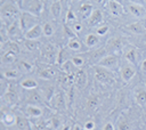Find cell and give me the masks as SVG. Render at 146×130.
<instances>
[{
  "instance_id": "6da1fadb",
  "label": "cell",
  "mask_w": 146,
  "mask_h": 130,
  "mask_svg": "<svg viewBox=\"0 0 146 130\" xmlns=\"http://www.w3.org/2000/svg\"><path fill=\"white\" fill-rule=\"evenodd\" d=\"M43 7H44V3L41 0H24L21 9L23 11L33 14V15L39 17L42 14Z\"/></svg>"
},
{
  "instance_id": "7a4b0ae2",
  "label": "cell",
  "mask_w": 146,
  "mask_h": 130,
  "mask_svg": "<svg viewBox=\"0 0 146 130\" xmlns=\"http://www.w3.org/2000/svg\"><path fill=\"white\" fill-rule=\"evenodd\" d=\"M19 7L16 6L15 3L13 2H9V3H5L1 6V18L5 21V19H10L11 22L18 19L17 17H19Z\"/></svg>"
},
{
  "instance_id": "3957f363",
  "label": "cell",
  "mask_w": 146,
  "mask_h": 130,
  "mask_svg": "<svg viewBox=\"0 0 146 130\" xmlns=\"http://www.w3.org/2000/svg\"><path fill=\"white\" fill-rule=\"evenodd\" d=\"M18 18H19L21 29H22V31L24 33H26L32 27L38 25V16H35L33 14H30V13H26V11H22Z\"/></svg>"
},
{
  "instance_id": "277c9868",
  "label": "cell",
  "mask_w": 146,
  "mask_h": 130,
  "mask_svg": "<svg viewBox=\"0 0 146 130\" xmlns=\"http://www.w3.org/2000/svg\"><path fill=\"white\" fill-rule=\"evenodd\" d=\"M94 70H95V78H96V80L98 82L104 83V84H108V83H113L114 82L112 73L106 67L97 65V66L94 67Z\"/></svg>"
},
{
  "instance_id": "5b68a950",
  "label": "cell",
  "mask_w": 146,
  "mask_h": 130,
  "mask_svg": "<svg viewBox=\"0 0 146 130\" xmlns=\"http://www.w3.org/2000/svg\"><path fill=\"white\" fill-rule=\"evenodd\" d=\"M124 44V40L121 36H114L110 39L106 43V51L110 52H119L122 50Z\"/></svg>"
},
{
  "instance_id": "8992f818",
  "label": "cell",
  "mask_w": 146,
  "mask_h": 130,
  "mask_svg": "<svg viewBox=\"0 0 146 130\" xmlns=\"http://www.w3.org/2000/svg\"><path fill=\"white\" fill-rule=\"evenodd\" d=\"M119 63V58L115 54H111V55H106L104 56L99 62H98V65L99 66H103V67H106V68H112L114 66H116Z\"/></svg>"
},
{
  "instance_id": "52a82bcc",
  "label": "cell",
  "mask_w": 146,
  "mask_h": 130,
  "mask_svg": "<svg viewBox=\"0 0 146 130\" xmlns=\"http://www.w3.org/2000/svg\"><path fill=\"white\" fill-rule=\"evenodd\" d=\"M73 82L76 84L78 88L82 89L87 86V82H88V76H87V73L83 71V70H76V72L74 73V80Z\"/></svg>"
},
{
  "instance_id": "ba28073f",
  "label": "cell",
  "mask_w": 146,
  "mask_h": 130,
  "mask_svg": "<svg viewBox=\"0 0 146 130\" xmlns=\"http://www.w3.org/2000/svg\"><path fill=\"white\" fill-rule=\"evenodd\" d=\"M42 34H43V27L38 24L34 27H32L30 31L24 33V38L26 40H38Z\"/></svg>"
},
{
  "instance_id": "9c48e42d",
  "label": "cell",
  "mask_w": 146,
  "mask_h": 130,
  "mask_svg": "<svg viewBox=\"0 0 146 130\" xmlns=\"http://www.w3.org/2000/svg\"><path fill=\"white\" fill-rule=\"evenodd\" d=\"M57 55H58V51H57V48L56 46L54 44H46L43 46L42 48V56L49 60H54L55 58H57Z\"/></svg>"
},
{
  "instance_id": "30bf717a",
  "label": "cell",
  "mask_w": 146,
  "mask_h": 130,
  "mask_svg": "<svg viewBox=\"0 0 146 130\" xmlns=\"http://www.w3.org/2000/svg\"><path fill=\"white\" fill-rule=\"evenodd\" d=\"M22 32L23 31L21 29L19 18L16 19V21H14V22H11L10 25L8 26V29H7V34L10 35V36H17V38H19L21 34H22Z\"/></svg>"
},
{
  "instance_id": "8fae6325",
  "label": "cell",
  "mask_w": 146,
  "mask_h": 130,
  "mask_svg": "<svg viewBox=\"0 0 146 130\" xmlns=\"http://www.w3.org/2000/svg\"><path fill=\"white\" fill-rule=\"evenodd\" d=\"M49 103H50L51 107L55 108V109H58L59 111V109H64L65 108V100H64L63 95L60 92L55 94L54 97H52V99Z\"/></svg>"
},
{
  "instance_id": "7c38bea8",
  "label": "cell",
  "mask_w": 146,
  "mask_h": 130,
  "mask_svg": "<svg viewBox=\"0 0 146 130\" xmlns=\"http://www.w3.org/2000/svg\"><path fill=\"white\" fill-rule=\"evenodd\" d=\"M135 74H136V71H135V68L132 66H130V65L122 66V68H121V78L123 79V81L129 82L135 76Z\"/></svg>"
},
{
  "instance_id": "4fadbf2b",
  "label": "cell",
  "mask_w": 146,
  "mask_h": 130,
  "mask_svg": "<svg viewBox=\"0 0 146 130\" xmlns=\"http://www.w3.org/2000/svg\"><path fill=\"white\" fill-rule=\"evenodd\" d=\"M108 9H110L111 14L114 15V16H121L123 14V11H124L122 5L120 2H117V1H115V0H111L108 2Z\"/></svg>"
},
{
  "instance_id": "5bb4252c",
  "label": "cell",
  "mask_w": 146,
  "mask_h": 130,
  "mask_svg": "<svg viewBox=\"0 0 146 130\" xmlns=\"http://www.w3.org/2000/svg\"><path fill=\"white\" fill-rule=\"evenodd\" d=\"M103 22V13L99 9H95L91 16L89 17V25L90 26H97Z\"/></svg>"
},
{
  "instance_id": "9a60e30c",
  "label": "cell",
  "mask_w": 146,
  "mask_h": 130,
  "mask_svg": "<svg viewBox=\"0 0 146 130\" xmlns=\"http://www.w3.org/2000/svg\"><path fill=\"white\" fill-rule=\"evenodd\" d=\"M16 119H17V116H15L13 113L5 112V109H2V112H1V121L7 127H10L13 124H16Z\"/></svg>"
},
{
  "instance_id": "2e32d148",
  "label": "cell",
  "mask_w": 146,
  "mask_h": 130,
  "mask_svg": "<svg viewBox=\"0 0 146 130\" xmlns=\"http://www.w3.org/2000/svg\"><path fill=\"white\" fill-rule=\"evenodd\" d=\"M2 97H3V99H5V101L7 104H15L18 100L17 92L13 88H7V91L5 92V95Z\"/></svg>"
},
{
  "instance_id": "e0dca14e",
  "label": "cell",
  "mask_w": 146,
  "mask_h": 130,
  "mask_svg": "<svg viewBox=\"0 0 146 130\" xmlns=\"http://www.w3.org/2000/svg\"><path fill=\"white\" fill-rule=\"evenodd\" d=\"M127 29L136 34H141V33H145L146 32V26L143 22H136V23H132V24H129L127 26Z\"/></svg>"
},
{
  "instance_id": "ac0fdd59",
  "label": "cell",
  "mask_w": 146,
  "mask_h": 130,
  "mask_svg": "<svg viewBox=\"0 0 146 130\" xmlns=\"http://www.w3.org/2000/svg\"><path fill=\"white\" fill-rule=\"evenodd\" d=\"M94 10H95V9L92 8L91 5L84 3V5H82V6L80 7V9H79L80 17H81L82 19H88V18L91 16V14L94 13Z\"/></svg>"
},
{
  "instance_id": "d6986e66",
  "label": "cell",
  "mask_w": 146,
  "mask_h": 130,
  "mask_svg": "<svg viewBox=\"0 0 146 130\" xmlns=\"http://www.w3.org/2000/svg\"><path fill=\"white\" fill-rule=\"evenodd\" d=\"M129 11L135 16V17H143L146 14V10L144 8V6H138V5H133L130 3L129 5Z\"/></svg>"
},
{
  "instance_id": "ffe728a7",
  "label": "cell",
  "mask_w": 146,
  "mask_h": 130,
  "mask_svg": "<svg viewBox=\"0 0 146 130\" xmlns=\"http://www.w3.org/2000/svg\"><path fill=\"white\" fill-rule=\"evenodd\" d=\"M25 112L31 117H39L42 115V109L35 105H32V104H30L25 107Z\"/></svg>"
},
{
  "instance_id": "44dd1931",
  "label": "cell",
  "mask_w": 146,
  "mask_h": 130,
  "mask_svg": "<svg viewBox=\"0 0 146 130\" xmlns=\"http://www.w3.org/2000/svg\"><path fill=\"white\" fill-rule=\"evenodd\" d=\"M16 125H17L18 130H32V125H31L30 121L26 117L17 116V119H16Z\"/></svg>"
},
{
  "instance_id": "7402d4cb",
  "label": "cell",
  "mask_w": 146,
  "mask_h": 130,
  "mask_svg": "<svg viewBox=\"0 0 146 130\" xmlns=\"http://www.w3.org/2000/svg\"><path fill=\"white\" fill-rule=\"evenodd\" d=\"M55 73H56V72H55L54 68H51V67H46V68L40 70V71L38 72V75H39V78H41V79L49 80V79L54 78Z\"/></svg>"
},
{
  "instance_id": "603a6c76",
  "label": "cell",
  "mask_w": 146,
  "mask_h": 130,
  "mask_svg": "<svg viewBox=\"0 0 146 130\" xmlns=\"http://www.w3.org/2000/svg\"><path fill=\"white\" fill-rule=\"evenodd\" d=\"M50 13L55 18H58L62 14V2L60 0H56L51 6H50Z\"/></svg>"
},
{
  "instance_id": "cb8c5ba5",
  "label": "cell",
  "mask_w": 146,
  "mask_h": 130,
  "mask_svg": "<svg viewBox=\"0 0 146 130\" xmlns=\"http://www.w3.org/2000/svg\"><path fill=\"white\" fill-rule=\"evenodd\" d=\"M16 54L14 52H10V51H5L2 52V56H1V63L2 64H11L16 60Z\"/></svg>"
},
{
  "instance_id": "d4e9b609",
  "label": "cell",
  "mask_w": 146,
  "mask_h": 130,
  "mask_svg": "<svg viewBox=\"0 0 146 130\" xmlns=\"http://www.w3.org/2000/svg\"><path fill=\"white\" fill-rule=\"evenodd\" d=\"M5 48H6V51H10V52H14V54H18L19 52V47L14 41H7L5 44H2V50Z\"/></svg>"
},
{
  "instance_id": "484cf974",
  "label": "cell",
  "mask_w": 146,
  "mask_h": 130,
  "mask_svg": "<svg viewBox=\"0 0 146 130\" xmlns=\"http://www.w3.org/2000/svg\"><path fill=\"white\" fill-rule=\"evenodd\" d=\"M74 67H76L73 63H72V60L71 62H65L64 64H62V70L64 71V73L66 74V75H73L76 71L74 70Z\"/></svg>"
},
{
  "instance_id": "4316f807",
  "label": "cell",
  "mask_w": 146,
  "mask_h": 130,
  "mask_svg": "<svg viewBox=\"0 0 146 130\" xmlns=\"http://www.w3.org/2000/svg\"><path fill=\"white\" fill-rule=\"evenodd\" d=\"M21 86H22L24 89L33 90V89H35V88H36L38 83H36V81H35V80H33V79H25V80H23V81L21 82Z\"/></svg>"
},
{
  "instance_id": "83f0119b",
  "label": "cell",
  "mask_w": 146,
  "mask_h": 130,
  "mask_svg": "<svg viewBox=\"0 0 146 130\" xmlns=\"http://www.w3.org/2000/svg\"><path fill=\"white\" fill-rule=\"evenodd\" d=\"M29 101L30 103H38V104H42V97L40 95V92L35 91V90H32L30 94H29Z\"/></svg>"
},
{
  "instance_id": "f1b7e54d",
  "label": "cell",
  "mask_w": 146,
  "mask_h": 130,
  "mask_svg": "<svg viewBox=\"0 0 146 130\" xmlns=\"http://www.w3.org/2000/svg\"><path fill=\"white\" fill-rule=\"evenodd\" d=\"M136 101L140 106H145L146 105V90H144V89H139L138 90V92L136 95Z\"/></svg>"
},
{
  "instance_id": "f546056e",
  "label": "cell",
  "mask_w": 146,
  "mask_h": 130,
  "mask_svg": "<svg viewBox=\"0 0 146 130\" xmlns=\"http://www.w3.org/2000/svg\"><path fill=\"white\" fill-rule=\"evenodd\" d=\"M84 42H86V44H87L88 47H94V46L98 44L99 38H98V35H96V34H88V35L86 36V39H84Z\"/></svg>"
},
{
  "instance_id": "4dcf8cb0",
  "label": "cell",
  "mask_w": 146,
  "mask_h": 130,
  "mask_svg": "<svg viewBox=\"0 0 146 130\" xmlns=\"http://www.w3.org/2000/svg\"><path fill=\"white\" fill-rule=\"evenodd\" d=\"M24 44H25L26 49L30 50V51H34L40 47V42L38 40H26L25 39L24 40Z\"/></svg>"
},
{
  "instance_id": "1f68e13d",
  "label": "cell",
  "mask_w": 146,
  "mask_h": 130,
  "mask_svg": "<svg viewBox=\"0 0 146 130\" xmlns=\"http://www.w3.org/2000/svg\"><path fill=\"white\" fill-rule=\"evenodd\" d=\"M66 57H67V52L65 49H59L58 50V55H57V58H56V64L58 65H62L65 63L66 60Z\"/></svg>"
},
{
  "instance_id": "d6a6232c",
  "label": "cell",
  "mask_w": 146,
  "mask_h": 130,
  "mask_svg": "<svg viewBox=\"0 0 146 130\" xmlns=\"http://www.w3.org/2000/svg\"><path fill=\"white\" fill-rule=\"evenodd\" d=\"M125 59L128 60V62H130L131 64H136L137 63V52H136V50L135 49H130L127 54H125Z\"/></svg>"
},
{
  "instance_id": "836d02e7",
  "label": "cell",
  "mask_w": 146,
  "mask_h": 130,
  "mask_svg": "<svg viewBox=\"0 0 146 130\" xmlns=\"http://www.w3.org/2000/svg\"><path fill=\"white\" fill-rule=\"evenodd\" d=\"M99 104V97L97 95H92L88 98V101H87V105L89 108H95L96 106H98Z\"/></svg>"
},
{
  "instance_id": "e575fe53",
  "label": "cell",
  "mask_w": 146,
  "mask_h": 130,
  "mask_svg": "<svg viewBox=\"0 0 146 130\" xmlns=\"http://www.w3.org/2000/svg\"><path fill=\"white\" fill-rule=\"evenodd\" d=\"M3 76L7 78V79L14 80V79H17L19 76V72L17 70H7V71L3 72Z\"/></svg>"
},
{
  "instance_id": "d590c367",
  "label": "cell",
  "mask_w": 146,
  "mask_h": 130,
  "mask_svg": "<svg viewBox=\"0 0 146 130\" xmlns=\"http://www.w3.org/2000/svg\"><path fill=\"white\" fill-rule=\"evenodd\" d=\"M42 91H43V94H44V97H46L47 101H50V100L52 99L54 95H55V92H54V87H44V88L42 89Z\"/></svg>"
},
{
  "instance_id": "8d00e7d4",
  "label": "cell",
  "mask_w": 146,
  "mask_h": 130,
  "mask_svg": "<svg viewBox=\"0 0 146 130\" xmlns=\"http://www.w3.org/2000/svg\"><path fill=\"white\" fill-rule=\"evenodd\" d=\"M68 48L72 49V50H80L81 49V43H80V41L76 38L70 39V41H68Z\"/></svg>"
},
{
  "instance_id": "74e56055",
  "label": "cell",
  "mask_w": 146,
  "mask_h": 130,
  "mask_svg": "<svg viewBox=\"0 0 146 130\" xmlns=\"http://www.w3.org/2000/svg\"><path fill=\"white\" fill-rule=\"evenodd\" d=\"M32 65L29 63V62H25V60H21L19 62V68L23 71V72H31L32 71Z\"/></svg>"
},
{
  "instance_id": "f35d334b",
  "label": "cell",
  "mask_w": 146,
  "mask_h": 130,
  "mask_svg": "<svg viewBox=\"0 0 146 130\" xmlns=\"http://www.w3.org/2000/svg\"><path fill=\"white\" fill-rule=\"evenodd\" d=\"M54 34V29L49 23H46L43 26V35L46 36H51Z\"/></svg>"
},
{
  "instance_id": "ab89813d",
  "label": "cell",
  "mask_w": 146,
  "mask_h": 130,
  "mask_svg": "<svg viewBox=\"0 0 146 130\" xmlns=\"http://www.w3.org/2000/svg\"><path fill=\"white\" fill-rule=\"evenodd\" d=\"M119 130H131V127H130V124L127 120L122 119L119 122Z\"/></svg>"
},
{
  "instance_id": "60d3db41",
  "label": "cell",
  "mask_w": 146,
  "mask_h": 130,
  "mask_svg": "<svg viewBox=\"0 0 146 130\" xmlns=\"http://www.w3.org/2000/svg\"><path fill=\"white\" fill-rule=\"evenodd\" d=\"M64 31H65L66 35H67L70 39H74V38H76V34H75V32L73 31V29H70L67 25H64Z\"/></svg>"
},
{
  "instance_id": "b9f144b4",
  "label": "cell",
  "mask_w": 146,
  "mask_h": 130,
  "mask_svg": "<svg viewBox=\"0 0 146 130\" xmlns=\"http://www.w3.org/2000/svg\"><path fill=\"white\" fill-rule=\"evenodd\" d=\"M107 32H108V26H106V25L99 26V27L97 29V34H98V35H105Z\"/></svg>"
},
{
  "instance_id": "7bdbcfd3",
  "label": "cell",
  "mask_w": 146,
  "mask_h": 130,
  "mask_svg": "<svg viewBox=\"0 0 146 130\" xmlns=\"http://www.w3.org/2000/svg\"><path fill=\"white\" fill-rule=\"evenodd\" d=\"M72 63H73L76 67H80L81 65H83V59H82L81 57L75 56V57H73V58H72Z\"/></svg>"
},
{
  "instance_id": "ee69618b",
  "label": "cell",
  "mask_w": 146,
  "mask_h": 130,
  "mask_svg": "<svg viewBox=\"0 0 146 130\" xmlns=\"http://www.w3.org/2000/svg\"><path fill=\"white\" fill-rule=\"evenodd\" d=\"M75 19V14H74V11L72 10V9H68L67 10V14H66V21L67 22H72V21H74Z\"/></svg>"
},
{
  "instance_id": "f6af8a7d",
  "label": "cell",
  "mask_w": 146,
  "mask_h": 130,
  "mask_svg": "<svg viewBox=\"0 0 146 130\" xmlns=\"http://www.w3.org/2000/svg\"><path fill=\"white\" fill-rule=\"evenodd\" d=\"M83 129L84 130H94L95 129V122L94 121H87L86 123H84V127H83Z\"/></svg>"
},
{
  "instance_id": "bcb514c9",
  "label": "cell",
  "mask_w": 146,
  "mask_h": 130,
  "mask_svg": "<svg viewBox=\"0 0 146 130\" xmlns=\"http://www.w3.org/2000/svg\"><path fill=\"white\" fill-rule=\"evenodd\" d=\"M51 123H52V127H54L55 129H57V128L59 127V124H60V120H59V117H58V116H54L52 120H51Z\"/></svg>"
},
{
  "instance_id": "7dc6e473",
  "label": "cell",
  "mask_w": 146,
  "mask_h": 130,
  "mask_svg": "<svg viewBox=\"0 0 146 130\" xmlns=\"http://www.w3.org/2000/svg\"><path fill=\"white\" fill-rule=\"evenodd\" d=\"M73 31L75 32V33H79V32H81L82 31V25L81 24H79V23H75L74 25H73Z\"/></svg>"
},
{
  "instance_id": "c3c4849f",
  "label": "cell",
  "mask_w": 146,
  "mask_h": 130,
  "mask_svg": "<svg viewBox=\"0 0 146 130\" xmlns=\"http://www.w3.org/2000/svg\"><path fill=\"white\" fill-rule=\"evenodd\" d=\"M130 3L133 5H138V6H144L145 5V0H129Z\"/></svg>"
},
{
  "instance_id": "681fc988",
  "label": "cell",
  "mask_w": 146,
  "mask_h": 130,
  "mask_svg": "<svg viewBox=\"0 0 146 130\" xmlns=\"http://www.w3.org/2000/svg\"><path fill=\"white\" fill-rule=\"evenodd\" d=\"M103 130H114V127H113V124H112L111 122H107V123L104 125Z\"/></svg>"
},
{
  "instance_id": "f907efd6",
  "label": "cell",
  "mask_w": 146,
  "mask_h": 130,
  "mask_svg": "<svg viewBox=\"0 0 146 130\" xmlns=\"http://www.w3.org/2000/svg\"><path fill=\"white\" fill-rule=\"evenodd\" d=\"M56 0H44V7L46 6H51Z\"/></svg>"
},
{
  "instance_id": "816d5d0a",
  "label": "cell",
  "mask_w": 146,
  "mask_h": 130,
  "mask_svg": "<svg viewBox=\"0 0 146 130\" xmlns=\"http://www.w3.org/2000/svg\"><path fill=\"white\" fill-rule=\"evenodd\" d=\"M71 130H83V129H82L79 124H74V125H73V128H72Z\"/></svg>"
},
{
  "instance_id": "f5cc1de1",
  "label": "cell",
  "mask_w": 146,
  "mask_h": 130,
  "mask_svg": "<svg viewBox=\"0 0 146 130\" xmlns=\"http://www.w3.org/2000/svg\"><path fill=\"white\" fill-rule=\"evenodd\" d=\"M23 1H24V0H15V2H16V5H17V6H18L19 8L22 7V3H23Z\"/></svg>"
},
{
  "instance_id": "db71d44e",
  "label": "cell",
  "mask_w": 146,
  "mask_h": 130,
  "mask_svg": "<svg viewBox=\"0 0 146 130\" xmlns=\"http://www.w3.org/2000/svg\"><path fill=\"white\" fill-rule=\"evenodd\" d=\"M141 68H143V71L146 72V59L143 62V64H141Z\"/></svg>"
},
{
  "instance_id": "11a10c76",
  "label": "cell",
  "mask_w": 146,
  "mask_h": 130,
  "mask_svg": "<svg viewBox=\"0 0 146 130\" xmlns=\"http://www.w3.org/2000/svg\"><path fill=\"white\" fill-rule=\"evenodd\" d=\"M62 130H71V129H70V127H68V125H64V127L62 128Z\"/></svg>"
},
{
  "instance_id": "9f6ffc18",
  "label": "cell",
  "mask_w": 146,
  "mask_h": 130,
  "mask_svg": "<svg viewBox=\"0 0 146 130\" xmlns=\"http://www.w3.org/2000/svg\"><path fill=\"white\" fill-rule=\"evenodd\" d=\"M65 1V3L67 5V6H70V3H71V1H73V0H64Z\"/></svg>"
},
{
  "instance_id": "6f0895ef",
  "label": "cell",
  "mask_w": 146,
  "mask_h": 130,
  "mask_svg": "<svg viewBox=\"0 0 146 130\" xmlns=\"http://www.w3.org/2000/svg\"><path fill=\"white\" fill-rule=\"evenodd\" d=\"M95 1H96L97 3H103V2L105 1V0H95Z\"/></svg>"
},
{
  "instance_id": "680465c9",
  "label": "cell",
  "mask_w": 146,
  "mask_h": 130,
  "mask_svg": "<svg viewBox=\"0 0 146 130\" xmlns=\"http://www.w3.org/2000/svg\"><path fill=\"white\" fill-rule=\"evenodd\" d=\"M73 1H79V0H73Z\"/></svg>"
}]
</instances>
